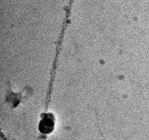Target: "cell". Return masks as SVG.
Returning a JSON list of instances; mask_svg holds the SVG:
<instances>
[{"label": "cell", "instance_id": "obj_1", "mask_svg": "<svg viewBox=\"0 0 149 140\" xmlns=\"http://www.w3.org/2000/svg\"><path fill=\"white\" fill-rule=\"evenodd\" d=\"M55 128V119L51 113H45L39 122L38 129L40 133L44 135L52 134Z\"/></svg>", "mask_w": 149, "mask_h": 140}]
</instances>
